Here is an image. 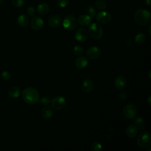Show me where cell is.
<instances>
[{
  "instance_id": "1",
  "label": "cell",
  "mask_w": 151,
  "mask_h": 151,
  "mask_svg": "<svg viewBox=\"0 0 151 151\" xmlns=\"http://www.w3.org/2000/svg\"><path fill=\"white\" fill-rule=\"evenodd\" d=\"M24 101L30 105L35 104L40 99V94L37 89L34 87H29L24 88L22 93Z\"/></svg>"
},
{
  "instance_id": "2",
  "label": "cell",
  "mask_w": 151,
  "mask_h": 151,
  "mask_svg": "<svg viewBox=\"0 0 151 151\" xmlns=\"http://www.w3.org/2000/svg\"><path fill=\"white\" fill-rule=\"evenodd\" d=\"M134 20L135 22L140 26H145L150 23L151 15L149 11L145 9H139L134 14Z\"/></svg>"
},
{
  "instance_id": "3",
  "label": "cell",
  "mask_w": 151,
  "mask_h": 151,
  "mask_svg": "<svg viewBox=\"0 0 151 151\" xmlns=\"http://www.w3.org/2000/svg\"><path fill=\"white\" fill-rule=\"evenodd\" d=\"M88 33L90 37L95 40H100L103 35V27L97 22L92 23L88 29Z\"/></svg>"
},
{
  "instance_id": "4",
  "label": "cell",
  "mask_w": 151,
  "mask_h": 151,
  "mask_svg": "<svg viewBox=\"0 0 151 151\" xmlns=\"http://www.w3.org/2000/svg\"><path fill=\"white\" fill-rule=\"evenodd\" d=\"M138 146L142 149L147 148L151 145V135L148 132H143L139 134L137 139Z\"/></svg>"
},
{
  "instance_id": "5",
  "label": "cell",
  "mask_w": 151,
  "mask_h": 151,
  "mask_svg": "<svg viewBox=\"0 0 151 151\" xmlns=\"http://www.w3.org/2000/svg\"><path fill=\"white\" fill-rule=\"evenodd\" d=\"M77 19L73 15H67L63 21V26L67 31L74 30L77 27Z\"/></svg>"
},
{
  "instance_id": "6",
  "label": "cell",
  "mask_w": 151,
  "mask_h": 151,
  "mask_svg": "<svg viewBox=\"0 0 151 151\" xmlns=\"http://www.w3.org/2000/svg\"><path fill=\"white\" fill-rule=\"evenodd\" d=\"M137 112V107L133 103H129L126 105L123 110L124 116L127 119H133Z\"/></svg>"
},
{
  "instance_id": "7",
  "label": "cell",
  "mask_w": 151,
  "mask_h": 151,
  "mask_svg": "<svg viewBox=\"0 0 151 151\" xmlns=\"http://www.w3.org/2000/svg\"><path fill=\"white\" fill-rule=\"evenodd\" d=\"M50 103L52 107L54 109L60 110L65 107L67 104V101L64 97L58 96L52 99Z\"/></svg>"
},
{
  "instance_id": "8",
  "label": "cell",
  "mask_w": 151,
  "mask_h": 151,
  "mask_svg": "<svg viewBox=\"0 0 151 151\" xmlns=\"http://www.w3.org/2000/svg\"><path fill=\"white\" fill-rule=\"evenodd\" d=\"M96 20L100 24H106L111 21V15L109 12L101 11L96 14Z\"/></svg>"
},
{
  "instance_id": "9",
  "label": "cell",
  "mask_w": 151,
  "mask_h": 151,
  "mask_svg": "<svg viewBox=\"0 0 151 151\" xmlns=\"http://www.w3.org/2000/svg\"><path fill=\"white\" fill-rule=\"evenodd\" d=\"M101 54V50L97 46H91L86 51L87 56L91 60L97 59Z\"/></svg>"
},
{
  "instance_id": "10",
  "label": "cell",
  "mask_w": 151,
  "mask_h": 151,
  "mask_svg": "<svg viewBox=\"0 0 151 151\" xmlns=\"http://www.w3.org/2000/svg\"><path fill=\"white\" fill-rule=\"evenodd\" d=\"M44 26L43 19L39 16H34L31 21V27L35 31L41 30Z\"/></svg>"
},
{
  "instance_id": "11",
  "label": "cell",
  "mask_w": 151,
  "mask_h": 151,
  "mask_svg": "<svg viewBox=\"0 0 151 151\" xmlns=\"http://www.w3.org/2000/svg\"><path fill=\"white\" fill-rule=\"evenodd\" d=\"M76 39L80 42L85 41L88 38V32L84 28H78L75 33Z\"/></svg>"
},
{
  "instance_id": "12",
  "label": "cell",
  "mask_w": 151,
  "mask_h": 151,
  "mask_svg": "<svg viewBox=\"0 0 151 151\" xmlns=\"http://www.w3.org/2000/svg\"><path fill=\"white\" fill-rule=\"evenodd\" d=\"M61 17L58 15H54L50 17L48 19V25L51 28H57L61 24Z\"/></svg>"
},
{
  "instance_id": "13",
  "label": "cell",
  "mask_w": 151,
  "mask_h": 151,
  "mask_svg": "<svg viewBox=\"0 0 151 151\" xmlns=\"http://www.w3.org/2000/svg\"><path fill=\"white\" fill-rule=\"evenodd\" d=\"M127 81L126 78L123 76H118L114 80V86L116 88L119 90L124 89L126 86Z\"/></svg>"
},
{
  "instance_id": "14",
  "label": "cell",
  "mask_w": 151,
  "mask_h": 151,
  "mask_svg": "<svg viewBox=\"0 0 151 151\" xmlns=\"http://www.w3.org/2000/svg\"><path fill=\"white\" fill-rule=\"evenodd\" d=\"M94 87V83L91 79L86 78L85 79L81 85V89L85 93H90L91 91Z\"/></svg>"
},
{
  "instance_id": "15",
  "label": "cell",
  "mask_w": 151,
  "mask_h": 151,
  "mask_svg": "<svg viewBox=\"0 0 151 151\" xmlns=\"http://www.w3.org/2000/svg\"><path fill=\"white\" fill-rule=\"evenodd\" d=\"M88 61L87 57L84 56H80L78 57L75 61V65L77 68L79 69H83L87 67L88 65Z\"/></svg>"
},
{
  "instance_id": "16",
  "label": "cell",
  "mask_w": 151,
  "mask_h": 151,
  "mask_svg": "<svg viewBox=\"0 0 151 151\" xmlns=\"http://www.w3.org/2000/svg\"><path fill=\"white\" fill-rule=\"evenodd\" d=\"M77 22L80 25L83 27H87L90 24L91 22V18L88 15L83 14L79 16Z\"/></svg>"
},
{
  "instance_id": "17",
  "label": "cell",
  "mask_w": 151,
  "mask_h": 151,
  "mask_svg": "<svg viewBox=\"0 0 151 151\" xmlns=\"http://www.w3.org/2000/svg\"><path fill=\"white\" fill-rule=\"evenodd\" d=\"M138 129L134 124H130L126 129V134L129 138H133L136 136L137 133Z\"/></svg>"
},
{
  "instance_id": "18",
  "label": "cell",
  "mask_w": 151,
  "mask_h": 151,
  "mask_svg": "<svg viewBox=\"0 0 151 151\" xmlns=\"http://www.w3.org/2000/svg\"><path fill=\"white\" fill-rule=\"evenodd\" d=\"M21 94V90L17 86H12L8 90V95L11 98H18Z\"/></svg>"
},
{
  "instance_id": "19",
  "label": "cell",
  "mask_w": 151,
  "mask_h": 151,
  "mask_svg": "<svg viewBox=\"0 0 151 151\" xmlns=\"http://www.w3.org/2000/svg\"><path fill=\"white\" fill-rule=\"evenodd\" d=\"M49 10H50L49 5L46 2L41 3L37 6V11L41 15H44L47 14Z\"/></svg>"
},
{
  "instance_id": "20",
  "label": "cell",
  "mask_w": 151,
  "mask_h": 151,
  "mask_svg": "<svg viewBox=\"0 0 151 151\" xmlns=\"http://www.w3.org/2000/svg\"><path fill=\"white\" fill-rule=\"evenodd\" d=\"M41 115L42 117L46 120L51 119L53 116V110L49 106H45L41 111Z\"/></svg>"
},
{
  "instance_id": "21",
  "label": "cell",
  "mask_w": 151,
  "mask_h": 151,
  "mask_svg": "<svg viewBox=\"0 0 151 151\" xmlns=\"http://www.w3.org/2000/svg\"><path fill=\"white\" fill-rule=\"evenodd\" d=\"M29 23V18L25 14H21L17 18V24L21 27L27 26Z\"/></svg>"
},
{
  "instance_id": "22",
  "label": "cell",
  "mask_w": 151,
  "mask_h": 151,
  "mask_svg": "<svg viewBox=\"0 0 151 151\" xmlns=\"http://www.w3.org/2000/svg\"><path fill=\"white\" fill-rule=\"evenodd\" d=\"M133 123L137 127L138 130H142L145 127V123L144 120L142 117H134L133 119Z\"/></svg>"
},
{
  "instance_id": "23",
  "label": "cell",
  "mask_w": 151,
  "mask_h": 151,
  "mask_svg": "<svg viewBox=\"0 0 151 151\" xmlns=\"http://www.w3.org/2000/svg\"><path fill=\"white\" fill-rule=\"evenodd\" d=\"M146 39V38L145 34L142 32H140L135 36L134 41L136 44L140 45V44H143L145 42Z\"/></svg>"
},
{
  "instance_id": "24",
  "label": "cell",
  "mask_w": 151,
  "mask_h": 151,
  "mask_svg": "<svg viewBox=\"0 0 151 151\" xmlns=\"http://www.w3.org/2000/svg\"><path fill=\"white\" fill-rule=\"evenodd\" d=\"M96 6L100 10H103L107 7V3L104 0H97L96 2Z\"/></svg>"
},
{
  "instance_id": "25",
  "label": "cell",
  "mask_w": 151,
  "mask_h": 151,
  "mask_svg": "<svg viewBox=\"0 0 151 151\" xmlns=\"http://www.w3.org/2000/svg\"><path fill=\"white\" fill-rule=\"evenodd\" d=\"M73 53L76 55H77V56H80L81 55H82L84 52V48L80 46V45H75L73 48Z\"/></svg>"
},
{
  "instance_id": "26",
  "label": "cell",
  "mask_w": 151,
  "mask_h": 151,
  "mask_svg": "<svg viewBox=\"0 0 151 151\" xmlns=\"http://www.w3.org/2000/svg\"><path fill=\"white\" fill-rule=\"evenodd\" d=\"M86 11H87V15H89L90 17H94L97 14L96 9L93 6H88L86 9Z\"/></svg>"
},
{
  "instance_id": "27",
  "label": "cell",
  "mask_w": 151,
  "mask_h": 151,
  "mask_svg": "<svg viewBox=\"0 0 151 151\" xmlns=\"http://www.w3.org/2000/svg\"><path fill=\"white\" fill-rule=\"evenodd\" d=\"M39 101L40 103V104H42V105H45L47 106L48 104H49L51 102V99L50 98L47 96H42L40 99H39Z\"/></svg>"
},
{
  "instance_id": "28",
  "label": "cell",
  "mask_w": 151,
  "mask_h": 151,
  "mask_svg": "<svg viewBox=\"0 0 151 151\" xmlns=\"http://www.w3.org/2000/svg\"><path fill=\"white\" fill-rule=\"evenodd\" d=\"M91 148L93 151H100L102 149V145L98 142H94L92 143Z\"/></svg>"
},
{
  "instance_id": "29",
  "label": "cell",
  "mask_w": 151,
  "mask_h": 151,
  "mask_svg": "<svg viewBox=\"0 0 151 151\" xmlns=\"http://www.w3.org/2000/svg\"><path fill=\"white\" fill-rule=\"evenodd\" d=\"M70 2V0H57V4L61 8L66 7Z\"/></svg>"
},
{
  "instance_id": "30",
  "label": "cell",
  "mask_w": 151,
  "mask_h": 151,
  "mask_svg": "<svg viewBox=\"0 0 151 151\" xmlns=\"http://www.w3.org/2000/svg\"><path fill=\"white\" fill-rule=\"evenodd\" d=\"M27 13L30 17H34L35 15L36 10L32 6H29L27 8Z\"/></svg>"
},
{
  "instance_id": "31",
  "label": "cell",
  "mask_w": 151,
  "mask_h": 151,
  "mask_svg": "<svg viewBox=\"0 0 151 151\" xmlns=\"http://www.w3.org/2000/svg\"><path fill=\"white\" fill-rule=\"evenodd\" d=\"M11 73L7 71H4L1 73V78L4 80H5V81L8 80L11 78Z\"/></svg>"
},
{
  "instance_id": "32",
  "label": "cell",
  "mask_w": 151,
  "mask_h": 151,
  "mask_svg": "<svg viewBox=\"0 0 151 151\" xmlns=\"http://www.w3.org/2000/svg\"><path fill=\"white\" fill-rule=\"evenodd\" d=\"M12 4L17 8H21L24 5V0H12Z\"/></svg>"
},
{
  "instance_id": "33",
  "label": "cell",
  "mask_w": 151,
  "mask_h": 151,
  "mask_svg": "<svg viewBox=\"0 0 151 151\" xmlns=\"http://www.w3.org/2000/svg\"><path fill=\"white\" fill-rule=\"evenodd\" d=\"M118 97H119V98L120 99V100L124 101L127 99V93L125 91H122L119 93Z\"/></svg>"
},
{
  "instance_id": "34",
  "label": "cell",
  "mask_w": 151,
  "mask_h": 151,
  "mask_svg": "<svg viewBox=\"0 0 151 151\" xmlns=\"http://www.w3.org/2000/svg\"><path fill=\"white\" fill-rule=\"evenodd\" d=\"M145 4L147 6H150L151 5V0H145Z\"/></svg>"
},
{
  "instance_id": "35",
  "label": "cell",
  "mask_w": 151,
  "mask_h": 151,
  "mask_svg": "<svg viewBox=\"0 0 151 151\" xmlns=\"http://www.w3.org/2000/svg\"><path fill=\"white\" fill-rule=\"evenodd\" d=\"M146 103L149 106H151V96H149V97L147 98V99L146 100Z\"/></svg>"
},
{
  "instance_id": "36",
  "label": "cell",
  "mask_w": 151,
  "mask_h": 151,
  "mask_svg": "<svg viewBox=\"0 0 151 151\" xmlns=\"http://www.w3.org/2000/svg\"><path fill=\"white\" fill-rule=\"evenodd\" d=\"M150 27H151V25H150L149 27V34L150 35H151V32H150Z\"/></svg>"
},
{
  "instance_id": "37",
  "label": "cell",
  "mask_w": 151,
  "mask_h": 151,
  "mask_svg": "<svg viewBox=\"0 0 151 151\" xmlns=\"http://www.w3.org/2000/svg\"><path fill=\"white\" fill-rule=\"evenodd\" d=\"M3 1H4V0H0V5H1V4H2V2H3Z\"/></svg>"
},
{
  "instance_id": "38",
  "label": "cell",
  "mask_w": 151,
  "mask_h": 151,
  "mask_svg": "<svg viewBox=\"0 0 151 151\" xmlns=\"http://www.w3.org/2000/svg\"><path fill=\"white\" fill-rule=\"evenodd\" d=\"M0 74H1V71H0Z\"/></svg>"
}]
</instances>
